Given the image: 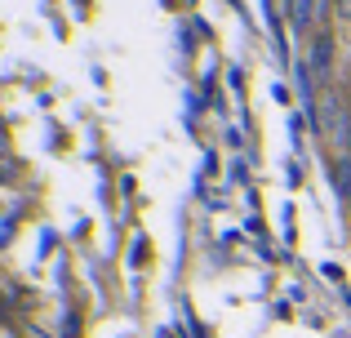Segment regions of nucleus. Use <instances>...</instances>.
<instances>
[{"instance_id":"nucleus-1","label":"nucleus","mask_w":351,"mask_h":338,"mask_svg":"<svg viewBox=\"0 0 351 338\" xmlns=\"http://www.w3.org/2000/svg\"><path fill=\"white\" fill-rule=\"evenodd\" d=\"M293 5V23L298 27H311V14H316V0H289Z\"/></svg>"}]
</instances>
